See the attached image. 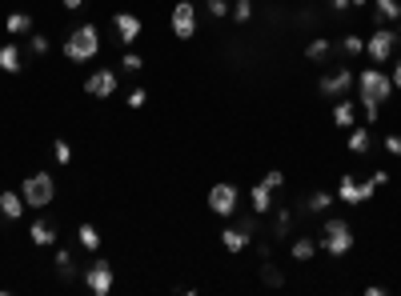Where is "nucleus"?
Returning <instances> with one entry per match:
<instances>
[{
    "instance_id": "nucleus-1",
    "label": "nucleus",
    "mask_w": 401,
    "mask_h": 296,
    "mask_svg": "<svg viewBox=\"0 0 401 296\" xmlns=\"http://www.w3.org/2000/svg\"><path fill=\"white\" fill-rule=\"evenodd\" d=\"M357 88H361L365 121H377V116H381V104L393 97V76L381 73V68H361V76H357Z\"/></svg>"
},
{
    "instance_id": "nucleus-2",
    "label": "nucleus",
    "mask_w": 401,
    "mask_h": 296,
    "mask_svg": "<svg viewBox=\"0 0 401 296\" xmlns=\"http://www.w3.org/2000/svg\"><path fill=\"white\" fill-rule=\"evenodd\" d=\"M61 52H64V61H68V64H88V61L100 52V32H97V25H76L73 32L64 37Z\"/></svg>"
},
{
    "instance_id": "nucleus-3",
    "label": "nucleus",
    "mask_w": 401,
    "mask_h": 296,
    "mask_svg": "<svg viewBox=\"0 0 401 296\" xmlns=\"http://www.w3.org/2000/svg\"><path fill=\"white\" fill-rule=\"evenodd\" d=\"M317 248H325L329 257H345L353 248V228L341 216H329L325 224H321V240H317Z\"/></svg>"
},
{
    "instance_id": "nucleus-4",
    "label": "nucleus",
    "mask_w": 401,
    "mask_h": 296,
    "mask_svg": "<svg viewBox=\"0 0 401 296\" xmlns=\"http://www.w3.org/2000/svg\"><path fill=\"white\" fill-rule=\"evenodd\" d=\"M20 197H25L28 209H49L52 197H56V180H52L49 173H28L25 185H20Z\"/></svg>"
},
{
    "instance_id": "nucleus-5",
    "label": "nucleus",
    "mask_w": 401,
    "mask_h": 296,
    "mask_svg": "<svg viewBox=\"0 0 401 296\" xmlns=\"http://www.w3.org/2000/svg\"><path fill=\"white\" fill-rule=\"evenodd\" d=\"M209 209H213V216H221V221H233L241 209V192L237 185H229V180H221V185L209 188Z\"/></svg>"
},
{
    "instance_id": "nucleus-6",
    "label": "nucleus",
    "mask_w": 401,
    "mask_h": 296,
    "mask_svg": "<svg viewBox=\"0 0 401 296\" xmlns=\"http://www.w3.org/2000/svg\"><path fill=\"white\" fill-rule=\"evenodd\" d=\"M393 49H397V28H389V25H381L373 37L365 40V56L373 64H385L393 56Z\"/></svg>"
},
{
    "instance_id": "nucleus-7",
    "label": "nucleus",
    "mask_w": 401,
    "mask_h": 296,
    "mask_svg": "<svg viewBox=\"0 0 401 296\" xmlns=\"http://www.w3.org/2000/svg\"><path fill=\"white\" fill-rule=\"evenodd\" d=\"M113 264H109V260H92V264H88L85 269V288L92 296H109L113 292Z\"/></svg>"
},
{
    "instance_id": "nucleus-8",
    "label": "nucleus",
    "mask_w": 401,
    "mask_h": 296,
    "mask_svg": "<svg viewBox=\"0 0 401 296\" xmlns=\"http://www.w3.org/2000/svg\"><path fill=\"white\" fill-rule=\"evenodd\" d=\"M169 20H173V37L176 40H193V32H197V8H193V0H176Z\"/></svg>"
},
{
    "instance_id": "nucleus-9",
    "label": "nucleus",
    "mask_w": 401,
    "mask_h": 296,
    "mask_svg": "<svg viewBox=\"0 0 401 296\" xmlns=\"http://www.w3.org/2000/svg\"><path fill=\"white\" fill-rule=\"evenodd\" d=\"M116 85H121V76H116L113 68H97V73H88V76H85V92H88V97H97V100L113 97Z\"/></svg>"
},
{
    "instance_id": "nucleus-10",
    "label": "nucleus",
    "mask_w": 401,
    "mask_h": 296,
    "mask_svg": "<svg viewBox=\"0 0 401 296\" xmlns=\"http://www.w3.org/2000/svg\"><path fill=\"white\" fill-rule=\"evenodd\" d=\"M353 85H357V73H349V68H333V73H325L317 80V88H321L325 97H345Z\"/></svg>"
},
{
    "instance_id": "nucleus-11",
    "label": "nucleus",
    "mask_w": 401,
    "mask_h": 296,
    "mask_svg": "<svg viewBox=\"0 0 401 296\" xmlns=\"http://www.w3.org/2000/svg\"><path fill=\"white\" fill-rule=\"evenodd\" d=\"M253 236H257V233L241 221V224H229L225 233H221V245H225V252H245V248L253 245Z\"/></svg>"
},
{
    "instance_id": "nucleus-12",
    "label": "nucleus",
    "mask_w": 401,
    "mask_h": 296,
    "mask_svg": "<svg viewBox=\"0 0 401 296\" xmlns=\"http://www.w3.org/2000/svg\"><path fill=\"white\" fill-rule=\"evenodd\" d=\"M113 28H116V40L121 44H137V37H140V16L137 13H116L113 16Z\"/></svg>"
},
{
    "instance_id": "nucleus-13",
    "label": "nucleus",
    "mask_w": 401,
    "mask_h": 296,
    "mask_svg": "<svg viewBox=\"0 0 401 296\" xmlns=\"http://www.w3.org/2000/svg\"><path fill=\"white\" fill-rule=\"evenodd\" d=\"M333 197L341 200V204H353V209H361L365 200H361V180L353 173H341V180H337V192Z\"/></svg>"
},
{
    "instance_id": "nucleus-14",
    "label": "nucleus",
    "mask_w": 401,
    "mask_h": 296,
    "mask_svg": "<svg viewBox=\"0 0 401 296\" xmlns=\"http://www.w3.org/2000/svg\"><path fill=\"white\" fill-rule=\"evenodd\" d=\"M25 197H20V192H13V188H4V192H0V216H4V221H20V216H25Z\"/></svg>"
},
{
    "instance_id": "nucleus-15",
    "label": "nucleus",
    "mask_w": 401,
    "mask_h": 296,
    "mask_svg": "<svg viewBox=\"0 0 401 296\" xmlns=\"http://www.w3.org/2000/svg\"><path fill=\"white\" fill-rule=\"evenodd\" d=\"M28 240H32L37 248H52L56 245V228H52L49 221H32L28 224Z\"/></svg>"
},
{
    "instance_id": "nucleus-16",
    "label": "nucleus",
    "mask_w": 401,
    "mask_h": 296,
    "mask_svg": "<svg viewBox=\"0 0 401 296\" xmlns=\"http://www.w3.org/2000/svg\"><path fill=\"white\" fill-rule=\"evenodd\" d=\"M25 68V61H20V44H0V73L16 76Z\"/></svg>"
},
{
    "instance_id": "nucleus-17",
    "label": "nucleus",
    "mask_w": 401,
    "mask_h": 296,
    "mask_svg": "<svg viewBox=\"0 0 401 296\" xmlns=\"http://www.w3.org/2000/svg\"><path fill=\"white\" fill-rule=\"evenodd\" d=\"M249 200H253V212H257V216H265V212H273V188L265 185H253V192H249Z\"/></svg>"
},
{
    "instance_id": "nucleus-18",
    "label": "nucleus",
    "mask_w": 401,
    "mask_h": 296,
    "mask_svg": "<svg viewBox=\"0 0 401 296\" xmlns=\"http://www.w3.org/2000/svg\"><path fill=\"white\" fill-rule=\"evenodd\" d=\"M373 8H377V20L381 25H397L401 20V0H373Z\"/></svg>"
},
{
    "instance_id": "nucleus-19",
    "label": "nucleus",
    "mask_w": 401,
    "mask_h": 296,
    "mask_svg": "<svg viewBox=\"0 0 401 296\" xmlns=\"http://www.w3.org/2000/svg\"><path fill=\"white\" fill-rule=\"evenodd\" d=\"M4 28H8V37H28V32H32V16L28 13H8L4 16Z\"/></svg>"
},
{
    "instance_id": "nucleus-20",
    "label": "nucleus",
    "mask_w": 401,
    "mask_h": 296,
    "mask_svg": "<svg viewBox=\"0 0 401 296\" xmlns=\"http://www.w3.org/2000/svg\"><path fill=\"white\" fill-rule=\"evenodd\" d=\"M345 144H349V152H353V156H365V152L373 148V136H369V128H353Z\"/></svg>"
},
{
    "instance_id": "nucleus-21",
    "label": "nucleus",
    "mask_w": 401,
    "mask_h": 296,
    "mask_svg": "<svg viewBox=\"0 0 401 296\" xmlns=\"http://www.w3.org/2000/svg\"><path fill=\"white\" fill-rule=\"evenodd\" d=\"M357 104H349V100H337V104H333V124H337V128H353V121H357Z\"/></svg>"
},
{
    "instance_id": "nucleus-22",
    "label": "nucleus",
    "mask_w": 401,
    "mask_h": 296,
    "mask_svg": "<svg viewBox=\"0 0 401 296\" xmlns=\"http://www.w3.org/2000/svg\"><path fill=\"white\" fill-rule=\"evenodd\" d=\"M289 252H293V260H313L317 257V240H313V236H297Z\"/></svg>"
},
{
    "instance_id": "nucleus-23",
    "label": "nucleus",
    "mask_w": 401,
    "mask_h": 296,
    "mask_svg": "<svg viewBox=\"0 0 401 296\" xmlns=\"http://www.w3.org/2000/svg\"><path fill=\"white\" fill-rule=\"evenodd\" d=\"M329 52H333V44H329L325 37H317V40H309V44H305V56H309L313 64L329 61Z\"/></svg>"
},
{
    "instance_id": "nucleus-24",
    "label": "nucleus",
    "mask_w": 401,
    "mask_h": 296,
    "mask_svg": "<svg viewBox=\"0 0 401 296\" xmlns=\"http://www.w3.org/2000/svg\"><path fill=\"white\" fill-rule=\"evenodd\" d=\"M76 240H80V248H88V252H100V233H97L88 221L76 228Z\"/></svg>"
},
{
    "instance_id": "nucleus-25",
    "label": "nucleus",
    "mask_w": 401,
    "mask_h": 296,
    "mask_svg": "<svg viewBox=\"0 0 401 296\" xmlns=\"http://www.w3.org/2000/svg\"><path fill=\"white\" fill-rule=\"evenodd\" d=\"M329 204H333V192H325V188H317L313 197L305 200V212H329Z\"/></svg>"
},
{
    "instance_id": "nucleus-26",
    "label": "nucleus",
    "mask_w": 401,
    "mask_h": 296,
    "mask_svg": "<svg viewBox=\"0 0 401 296\" xmlns=\"http://www.w3.org/2000/svg\"><path fill=\"white\" fill-rule=\"evenodd\" d=\"M261 280L269 284V288H281V284H285V276H281V269H277L273 260H261Z\"/></svg>"
},
{
    "instance_id": "nucleus-27",
    "label": "nucleus",
    "mask_w": 401,
    "mask_h": 296,
    "mask_svg": "<svg viewBox=\"0 0 401 296\" xmlns=\"http://www.w3.org/2000/svg\"><path fill=\"white\" fill-rule=\"evenodd\" d=\"M52 264H56V272H61V280H68V276H73V252H68V248H56V260H52Z\"/></svg>"
},
{
    "instance_id": "nucleus-28",
    "label": "nucleus",
    "mask_w": 401,
    "mask_h": 296,
    "mask_svg": "<svg viewBox=\"0 0 401 296\" xmlns=\"http://www.w3.org/2000/svg\"><path fill=\"white\" fill-rule=\"evenodd\" d=\"M289 228H293V212H289V209H277V216H273V236H289Z\"/></svg>"
},
{
    "instance_id": "nucleus-29",
    "label": "nucleus",
    "mask_w": 401,
    "mask_h": 296,
    "mask_svg": "<svg viewBox=\"0 0 401 296\" xmlns=\"http://www.w3.org/2000/svg\"><path fill=\"white\" fill-rule=\"evenodd\" d=\"M49 49H52V40L44 37V32H28V52H32V56H44Z\"/></svg>"
},
{
    "instance_id": "nucleus-30",
    "label": "nucleus",
    "mask_w": 401,
    "mask_h": 296,
    "mask_svg": "<svg viewBox=\"0 0 401 296\" xmlns=\"http://www.w3.org/2000/svg\"><path fill=\"white\" fill-rule=\"evenodd\" d=\"M121 68H125V73H140V68H145V56H140V52H133V49H125Z\"/></svg>"
},
{
    "instance_id": "nucleus-31",
    "label": "nucleus",
    "mask_w": 401,
    "mask_h": 296,
    "mask_svg": "<svg viewBox=\"0 0 401 296\" xmlns=\"http://www.w3.org/2000/svg\"><path fill=\"white\" fill-rule=\"evenodd\" d=\"M205 13L213 16V20H225L233 8H229V0H205Z\"/></svg>"
},
{
    "instance_id": "nucleus-32",
    "label": "nucleus",
    "mask_w": 401,
    "mask_h": 296,
    "mask_svg": "<svg viewBox=\"0 0 401 296\" xmlns=\"http://www.w3.org/2000/svg\"><path fill=\"white\" fill-rule=\"evenodd\" d=\"M52 156H56V164H73V144H68V140H56V144H52Z\"/></svg>"
},
{
    "instance_id": "nucleus-33",
    "label": "nucleus",
    "mask_w": 401,
    "mask_h": 296,
    "mask_svg": "<svg viewBox=\"0 0 401 296\" xmlns=\"http://www.w3.org/2000/svg\"><path fill=\"white\" fill-rule=\"evenodd\" d=\"M233 20H237V25L253 20V0H237V4H233Z\"/></svg>"
},
{
    "instance_id": "nucleus-34",
    "label": "nucleus",
    "mask_w": 401,
    "mask_h": 296,
    "mask_svg": "<svg viewBox=\"0 0 401 296\" xmlns=\"http://www.w3.org/2000/svg\"><path fill=\"white\" fill-rule=\"evenodd\" d=\"M341 52H345V56H361V52H365V40L361 37H345V40H341Z\"/></svg>"
},
{
    "instance_id": "nucleus-35",
    "label": "nucleus",
    "mask_w": 401,
    "mask_h": 296,
    "mask_svg": "<svg viewBox=\"0 0 401 296\" xmlns=\"http://www.w3.org/2000/svg\"><path fill=\"white\" fill-rule=\"evenodd\" d=\"M265 185L273 188V192L277 188H285V173H281V168H269V173H265Z\"/></svg>"
},
{
    "instance_id": "nucleus-36",
    "label": "nucleus",
    "mask_w": 401,
    "mask_h": 296,
    "mask_svg": "<svg viewBox=\"0 0 401 296\" xmlns=\"http://www.w3.org/2000/svg\"><path fill=\"white\" fill-rule=\"evenodd\" d=\"M381 148H385L389 156H401V136H397V132H389L385 140H381Z\"/></svg>"
},
{
    "instance_id": "nucleus-37",
    "label": "nucleus",
    "mask_w": 401,
    "mask_h": 296,
    "mask_svg": "<svg viewBox=\"0 0 401 296\" xmlns=\"http://www.w3.org/2000/svg\"><path fill=\"white\" fill-rule=\"evenodd\" d=\"M145 100H149V92H145V88H133V92H128V109H140V104H145Z\"/></svg>"
},
{
    "instance_id": "nucleus-38",
    "label": "nucleus",
    "mask_w": 401,
    "mask_h": 296,
    "mask_svg": "<svg viewBox=\"0 0 401 296\" xmlns=\"http://www.w3.org/2000/svg\"><path fill=\"white\" fill-rule=\"evenodd\" d=\"M369 180H373V185L381 188V185H389V173H385V168H373V176H369Z\"/></svg>"
},
{
    "instance_id": "nucleus-39",
    "label": "nucleus",
    "mask_w": 401,
    "mask_h": 296,
    "mask_svg": "<svg viewBox=\"0 0 401 296\" xmlns=\"http://www.w3.org/2000/svg\"><path fill=\"white\" fill-rule=\"evenodd\" d=\"M373 192H377L373 180H361V200H373Z\"/></svg>"
},
{
    "instance_id": "nucleus-40",
    "label": "nucleus",
    "mask_w": 401,
    "mask_h": 296,
    "mask_svg": "<svg viewBox=\"0 0 401 296\" xmlns=\"http://www.w3.org/2000/svg\"><path fill=\"white\" fill-rule=\"evenodd\" d=\"M64 8H68V13H80V8H85V0H61Z\"/></svg>"
},
{
    "instance_id": "nucleus-41",
    "label": "nucleus",
    "mask_w": 401,
    "mask_h": 296,
    "mask_svg": "<svg viewBox=\"0 0 401 296\" xmlns=\"http://www.w3.org/2000/svg\"><path fill=\"white\" fill-rule=\"evenodd\" d=\"M389 76H393V88H401V61L393 64V73H389Z\"/></svg>"
},
{
    "instance_id": "nucleus-42",
    "label": "nucleus",
    "mask_w": 401,
    "mask_h": 296,
    "mask_svg": "<svg viewBox=\"0 0 401 296\" xmlns=\"http://www.w3.org/2000/svg\"><path fill=\"white\" fill-rule=\"evenodd\" d=\"M329 4H333V13H345V8H349V0H329Z\"/></svg>"
},
{
    "instance_id": "nucleus-43",
    "label": "nucleus",
    "mask_w": 401,
    "mask_h": 296,
    "mask_svg": "<svg viewBox=\"0 0 401 296\" xmlns=\"http://www.w3.org/2000/svg\"><path fill=\"white\" fill-rule=\"evenodd\" d=\"M349 4H353V8H365V4H369V0H349Z\"/></svg>"
},
{
    "instance_id": "nucleus-44",
    "label": "nucleus",
    "mask_w": 401,
    "mask_h": 296,
    "mask_svg": "<svg viewBox=\"0 0 401 296\" xmlns=\"http://www.w3.org/2000/svg\"><path fill=\"white\" fill-rule=\"evenodd\" d=\"M397 37H401V20H397Z\"/></svg>"
}]
</instances>
